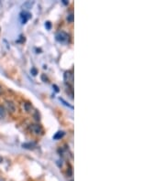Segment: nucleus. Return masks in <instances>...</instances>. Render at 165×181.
Segmentation results:
<instances>
[{"mask_svg":"<svg viewBox=\"0 0 165 181\" xmlns=\"http://www.w3.org/2000/svg\"><path fill=\"white\" fill-rule=\"evenodd\" d=\"M63 135H64L63 132H58V133H56V135H54L53 138L54 139H61Z\"/></svg>","mask_w":165,"mask_h":181,"instance_id":"9","label":"nucleus"},{"mask_svg":"<svg viewBox=\"0 0 165 181\" xmlns=\"http://www.w3.org/2000/svg\"><path fill=\"white\" fill-rule=\"evenodd\" d=\"M5 106L7 111H9L10 113H14L16 111V106H15V103L10 102V101H6V103H5Z\"/></svg>","mask_w":165,"mask_h":181,"instance_id":"4","label":"nucleus"},{"mask_svg":"<svg viewBox=\"0 0 165 181\" xmlns=\"http://www.w3.org/2000/svg\"><path fill=\"white\" fill-rule=\"evenodd\" d=\"M32 73H33V75H36V74H37V71L35 70V69H32Z\"/></svg>","mask_w":165,"mask_h":181,"instance_id":"11","label":"nucleus"},{"mask_svg":"<svg viewBox=\"0 0 165 181\" xmlns=\"http://www.w3.org/2000/svg\"><path fill=\"white\" fill-rule=\"evenodd\" d=\"M6 116V109L3 106L0 105V119H3Z\"/></svg>","mask_w":165,"mask_h":181,"instance_id":"8","label":"nucleus"},{"mask_svg":"<svg viewBox=\"0 0 165 181\" xmlns=\"http://www.w3.org/2000/svg\"><path fill=\"white\" fill-rule=\"evenodd\" d=\"M2 93V88H1V86H0V93Z\"/></svg>","mask_w":165,"mask_h":181,"instance_id":"13","label":"nucleus"},{"mask_svg":"<svg viewBox=\"0 0 165 181\" xmlns=\"http://www.w3.org/2000/svg\"><path fill=\"white\" fill-rule=\"evenodd\" d=\"M67 20H68L69 22H71V23L73 21V14H72V13H71V14L67 16Z\"/></svg>","mask_w":165,"mask_h":181,"instance_id":"10","label":"nucleus"},{"mask_svg":"<svg viewBox=\"0 0 165 181\" xmlns=\"http://www.w3.org/2000/svg\"><path fill=\"white\" fill-rule=\"evenodd\" d=\"M55 38L57 41H59L60 43H63V44H67L70 41V36L64 31L57 32L55 35Z\"/></svg>","mask_w":165,"mask_h":181,"instance_id":"1","label":"nucleus"},{"mask_svg":"<svg viewBox=\"0 0 165 181\" xmlns=\"http://www.w3.org/2000/svg\"><path fill=\"white\" fill-rule=\"evenodd\" d=\"M64 81L66 83L72 85L73 83V74L72 71H66L64 73Z\"/></svg>","mask_w":165,"mask_h":181,"instance_id":"2","label":"nucleus"},{"mask_svg":"<svg viewBox=\"0 0 165 181\" xmlns=\"http://www.w3.org/2000/svg\"><path fill=\"white\" fill-rule=\"evenodd\" d=\"M23 108L25 109V111H26L27 113H29V112L31 111L32 106L29 103H23Z\"/></svg>","mask_w":165,"mask_h":181,"instance_id":"7","label":"nucleus"},{"mask_svg":"<svg viewBox=\"0 0 165 181\" xmlns=\"http://www.w3.org/2000/svg\"><path fill=\"white\" fill-rule=\"evenodd\" d=\"M1 162H2V158H1V157H0V163H1Z\"/></svg>","mask_w":165,"mask_h":181,"instance_id":"14","label":"nucleus"},{"mask_svg":"<svg viewBox=\"0 0 165 181\" xmlns=\"http://www.w3.org/2000/svg\"><path fill=\"white\" fill-rule=\"evenodd\" d=\"M46 26H47V28L50 29V28H51V24H50V22H47V23H46Z\"/></svg>","mask_w":165,"mask_h":181,"instance_id":"12","label":"nucleus"},{"mask_svg":"<svg viewBox=\"0 0 165 181\" xmlns=\"http://www.w3.org/2000/svg\"><path fill=\"white\" fill-rule=\"evenodd\" d=\"M20 19H21V21H22V24H25L30 19V14L27 11H23L20 14Z\"/></svg>","mask_w":165,"mask_h":181,"instance_id":"5","label":"nucleus"},{"mask_svg":"<svg viewBox=\"0 0 165 181\" xmlns=\"http://www.w3.org/2000/svg\"><path fill=\"white\" fill-rule=\"evenodd\" d=\"M22 146L24 148H27V149H33V148L36 147V144L35 143H26V144H23Z\"/></svg>","mask_w":165,"mask_h":181,"instance_id":"6","label":"nucleus"},{"mask_svg":"<svg viewBox=\"0 0 165 181\" xmlns=\"http://www.w3.org/2000/svg\"><path fill=\"white\" fill-rule=\"evenodd\" d=\"M29 128L33 133L36 135H41L43 133V128L39 125H32Z\"/></svg>","mask_w":165,"mask_h":181,"instance_id":"3","label":"nucleus"}]
</instances>
